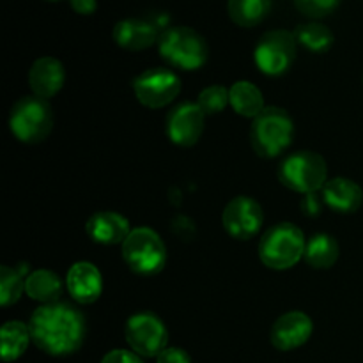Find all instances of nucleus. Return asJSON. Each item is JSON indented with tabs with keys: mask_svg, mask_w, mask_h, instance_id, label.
<instances>
[{
	"mask_svg": "<svg viewBox=\"0 0 363 363\" xmlns=\"http://www.w3.org/2000/svg\"><path fill=\"white\" fill-rule=\"evenodd\" d=\"M262 222H264V215H262L261 204L247 195L233 199L223 209V229L234 240L247 241L254 238L261 229Z\"/></svg>",
	"mask_w": 363,
	"mask_h": 363,
	"instance_id": "obj_11",
	"label": "nucleus"
},
{
	"mask_svg": "<svg viewBox=\"0 0 363 363\" xmlns=\"http://www.w3.org/2000/svg\"><path fill=\"white\" fill-rule=\"evenodd\" d=\"M328 177V165L318 152L300 151L289 155L279 169V179L289 190L298 194H314L323 190Z\"/></svg>",
	"mask_w": 363,
	"mask_h": 363,
	"instance_id": "obj_5",
	"label": "nucleus"
},
{
	"mask_svg": "<svg viewBox=\"0 0 363 363\" xmlns=\"http://www.w3.org/2000/svg\"><path fill=\"white\" fill-rule=\"evenodd\" d=\"M2 358L4 362H14L25 353L32 340L30 328L21 321H9L2 326Z\"/></svg>",
	"mask_w": 363,
	"mask_h": 363,
	"instance_id": "obj_23",
	"label": "nucleus"
},
{
	"mask_svg": "<svg viewBox=\"0 0 363 363\" xmlns=\"http://www.w3.org/2000/svg\"><path fill=\"white\" fill-rule=\"evenodd\" d=\"M69 2L78 14H92L98 7L96 0H69Z\"/></svg>",
	"mask_w": 363,
	"mask_h": 363,
	"instance_id": "obj_30",
	"label": "nucleus"
},
{
	"mask_svg": "<svg viewBox=\"0 0 363 363\" xmlns=\"http://www.w3.org/2000/svg\"><path fill=\"white\" fill-rule=\"evenodd\" d=\"M66 287L71 298L78 303H94L101 296L103 277L91 262H74L66 275Z\"/></svg>",
	"mask_w": 363,
	"mask_h": 363,
	"instance_id": "obj_14",
	"label": "nucleus"
},
{
	"mask_svg": "<svg viewBox=\"0 0 363 363\" xmlns=\"http://www.w3.org/2000/svg\"><path fill=\"white\" fill-rule=\"evenodd\" d=\"M197 103L206 116L222 112L227 105H230L229 89L223 87V85H209L199 94Z\"/></svg>",
	"mask_w": 363,
	"mask_h": 363,
	"instance_id": "obj_26",
	"label": "nucleus"
},
{
	"mask_svg": "<svg viewBox=\"0 0 363 363\" xmlns=\"http://www.w3.org/2000/svg\"><path fill=\"white\" fill-rule=\"evenodd\" d=\"M64 67L60 60L53 57H41L32 64L28 71V84H30L34 96L43 99H50L62 89L64 85Z\"/></svg>",
	"mask_w": 363,
	"mask_h": 363,
	"instance_id": "obj_15",
	"label": "nucleus"
},
{
	"mask_svg": "<svg viewBox=\"0 0 363 363\" xmlns=\"http://www.w3.org/2000/svg\"><path fill=\"white\" fill-rule=\"evenodd\" d=\"M112 38L121 48L130 50V52H140V50L155 45L158 39V28L151 21L128 18V20H121L113 27Z\"/></svg>",
	"mask_w": 363,
	"mask_h": 363,
	"instance_id": "obj_17",
	"label": "nucleus"
},
{
	"mask_svg": "<svg viewBox=\"0 0 363 363\" xmlns=\"http://www.w3.org/2000/svg\"><path fill=\"white\" fill-rule=\"evenodd\" d=\"M323 201L337 213H354L363 202V191L354 181L335 177L323 188Z\"/></svg>",
	"mask_w": 363,
	"mask_h": 363,
	"instance_id": "obj_18",
	"label": "nucleus"
},
{
	"mask_svg": "<svg viewBox=\"0 0 363 363\" xmlns=\"http://www.w3.org/2000/svg\"><path fill=\"white\" fill-rule=\"evenodd\" d=\"M89 238L99 245H123L130 236V222L113 211H99L89 218L85 225Z\"/></svg>",
	"mask_w": 363,
	"mask_h": 363,
	"instance_id": "obj_16",
	"label": "nucleus"
},
{
	"mask_svg": "<svg viewBox=\"0 0 363 363\" xmlns=\"http://www.w3.org/2000/svg\"><path fill=\"white\" fill-rule=\"evenodd\" d=\"M230 94V106L234 108V112L240 113L243 117H255L266 108L264 106V98H262V92L255 87L254 84L247 80L236 82L233 87L229 89Z\"/></svg>",
	"mask_w": 363,
	"mask_h": 363,
	"instance_id": "obj_20",
	"label": "nucleus"
},
{
	"mask_svg": "<svg viewBox=\"0 0 363 363\" xmlns=\"http://www.w3.org/2000/svg\"><path fill=\"white\" fill-rule=\"evenodd\" d=\"M28 266L21 264L20 268H9L2 266L0 268V303L4 307L13 305L20 300L21 293L25 291V280H27Z\"/></svg>",
	"mask_w": 363,
	"mask_h": 363,
	"instance_id": "obj_24",
	"label": "nucleus"
},
{
	"mask_svg": "<svg viewBox=\"0 0 363 363\" xmlns=\"http://www.w3.org/2000/svg\"><path fill=\"white\" fill-rule=\"evenodd\" d=\"M272 0H229L227 11L230 20L240 27H255L268 16Z\"/></svg>",
	"mask_w": 363,
	"mask_h": 363,
	"instance_id": "obj_22",
	"label": "nucleus"
},
{
	"mask_svg": "<svg viewBox=\"0 0 363 363\" xmlns=\"http://www.w3.org/2000/svg\"><path fill=\"white\" fill-rule=\"evenodd\" d=\"M101 363H144L137 353L126 350H113L103 357Z\"/></svg>",
	"mask_w": 363,
	"mask_h": 363,
	"instance_id": "obj_29",
	"label": "nucleus"
},
{
	"mask_svg": "<svg viewBox=\"0 0 363 363\" xmlns=\"http://www.w3.org/2000/svg\"><path fill=\"white\" fill-rule=\"evenodd\" d=\"M156 363H191V360L184 350H179V347H165L156 357Z\"/></svg>",
	"mask_w": 363,
	"mask_h": 363,
	"instance_id": "obj_28",
	"label": "nucleus"
},
{
	"mask_svg": "<svg viewBox=\"0 0 363 363\" xmlns=\"http://www.w3.org/2000/svg\"><path fill=\"white\" fill-rule=\"evenodd\" d=\"M62 289V280L50 269H35L30 275H27V280H25V293L32 300L41 301L43 305L57 303Z\"/></svg>",
	"mask_w": 363,
	"mask_h": 363,
	"instance_id": "obj_19",
	"label": "nucleus"
},
{
	"mask_svg": "<svg viewBox=\"0 0 363 363\" xmlns=\"http://www.w3.org/2000/svg\"><path fill=\"white\" fill-rule=\"evenodd\" d=\"M11 133L23 144H39L53 128V112L48 101L38 96H25L11 108Z\"/></svg>",
	"mask_w": 363,
	"mask_h": 363,
	"instance_id": "obj_4",
	"label": "nucleus"
},
{
	"mask_svg": "<svg viewBox=\"0 0 363 363\" xmlns=\"http://www.w3.org/2000/svg\"><path fill=\"white\" fill-rule=\"evenodd\" d=\"M339 243L330 234H315L307 241L305 247V261L308 266L318 269L332 268L339 259Z\"/></svg>",
	"mask_w": 363,
	"mask_h": 363,
	"instance_id": "obj_21",
	"label": "nucleus"
},
{
	"mask_svg": "<svg viewBox=\"0 0 363 363\" xmlns=\"http://www.w3.org/2000/svg\"><path fill=\"white\" fill-rule=\"evenodd\" d=\"M133 91L138 101L147 108H163L177 98L181 80L174 71L155 67L135 78Z\"/></svg>",
	"mask_w": 363,
	"mask_h": 363,
	"instance_id": "obj_9",
	"label": "nucleus"
},
{
	"mask_svg": "<svg viewBox=\"0 0 363 363\" xmlns=\"http://www.w3.org/2000/svg\"><path fill=\"white\" fill-rule=\"evenodd\" d=\"M294 38L300 45H303L305 48L311 50V52L323 53L326 50H330V46L333 45V34L326 25L318 23V21H308V23L300 25V27L294 30Z\"/></svg>",
	"mask_w": 363,
	"mask_h": 363,
	"instance_id": "obj_25",
	"label": "nucleus"
},
{
	"mask_svg": "<svg viewBox=\"0 0 363 363\" xmlns=\"http://www.w3.org/2000/svg\"><path fill=\"white\" fill-rule=\"evenodd\" d=\"M312 330H314L312 319L303 312L293 311L277 319L269 339L279 351H293L311 339Z\"/></svg>",
	"mask_w": 363,
	"mask_h": 363,
	"instance_id": "obj_13",
	"label": "nucleus"
},
{
	"mask_svg": "<svg viewBox=\"0 0 363 363\" xmlns=\"http://www.w3.org/2000/svg\"><path fill=\"white\" fill-rule=\"evenodd\" d=\"M206 113L199 103H183L167 117V137L181 147L195 145L204 131Z\"/></svg>",
	"mask_w": 363,
	"mask_h": 363,
	"instance_id": "obj_12",
	"label": "nucleus"
},
{
	"mask_svg": "<svg viewBox=\"0 0 363 363\" xmlns=\"http://www.w3.org/2000/svg\"><path fill=\"white\" fill-rule=\"evenodd\" d=\"M303 233L293 223H279L262 236L259 243V257L272 269H289L305 255Z\"/></svg>",
	"mask_w": 363,
	"mask_h": 363,
	"instance_id": "obj_2",
	"label": "nucleus"
},
{
	"mask_svg": "<svg viewBox=\"0 0 363 363\" xmlns=\"http://www.w3.org/2000/svg\"><path fill=\"white\" fill-rule=\"evenodd\" d=\"M296 38L289 30L266 32L257 43L254 60L259 69L269 77H279L286 73L296 57Z\"/></svg>",
	"mask_w": 363,
	"mask_h": 363,
	"instance_id": "obj_8",
	"label": "nucleus"
},
{
	"mask_svg": "<svg viewBox=\"0 0 363 363\" xmlns=\"http://www.w3.org/2000/svg\"><path fill=\"white\" fill-rule=\"evenodd\" d=\"M340 0H294V6L308 18H323L339 7Z\"/></svg>",
	"mask_w": 363,
	"mask_h": 363,
	"instance_id": "obj_27",
	"label": "nucleus"
},
{
	"mask_svg": "<svg viewBox=\"0 0 363 363\" xmlns=\"http://www.w3.org/2000/svg\"><path fill=\"white\" fill-rule=\"evenodd\" d=\"M124 333L130 347L138 357H158L167 347L169 340V332L162 319L147 312L131 315L126 321Z\"/></svg>",
	"mask_w": 363,
	"mask_h": 363,
	"instance_id": "obj_10",
	"label": "nucleus"
},
{
	"mask_svg": "<svg viewBox=\"0 0 363 363\" xmlns=\"http://www.w3.org/2000/svg\"><path fill=\"white\" fill-rule=\"evenodd\" d=\"M123 259L131 272L138 275H156L165 268L167 248L158 233L149 227H138L123 243Z\"/></svg>",
	"mask_w": 363,
	"mask_h": 363,
	"instance_id": "obj_7",
	"label": "nucleus"
},
{
	"mask_svg": "<svg viewBox=\"0 0 363 363\" xmlns=\"http://www.w3.org/2000/svg\"><path fill=\"white\" fill-rule=\"evenodd\" d=\"M160 53L174 67L194 71L208 60V45L197 30L190 27L167 28L158 41Z\"/></svg>",
	"mask_w": 363,
	"mask_h": 363,
	"instance_id": "obj_6",
	"label": "nucleus"
},
{
	"mask_svg": "<svg viewBox=\"0 0 363 363\" xmlns=\"http://www.w3.org/2000/svg\"><path fill=\"white\" fill-rule=\"evenodd\" d=\"M35 346L52 357H66L80 350L85 339V319L67 303H48L35 308L30 318Z\"/></svg>",
	"mask_w": 363,
	"mask_h": 363,
	"instance_id": "obj_1",
	"label": "nucleus"
},
{
	"mask_svg": "<svg viewBox=\"0 0 363 363\" xmlns=\"http://www.w3.org/2000/svg\"><path fill=\"white\" fill-rule=\"evenodd\" d=\"M291 138H293V121L286 110L279 106H266L252 123V147L262 158L279 156L291 144Z\"/></svg>",
	"mask_w": 363,
	"mask_h": 363,
	"instance_id": "obj_3",
	"label": "nucleus"
}]
</instances>
